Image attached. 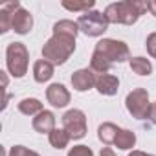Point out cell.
I'll return each mask as SVG.
<instances>
[{"label": "cell", "mask_w": 156, "mask_h": 156, "mask_svg": "<svg viewBox=\"0 0 156 156\" xmlns=\"http://www.w3.org/2000/svg\"><path fill=\"white\" fill-rule=\"evenodd\" d=\"M79 26L73 20H59L53 24V37L44 44L42 57L51 64H64L75 51V37Z\"/></svg>", "instance_id": "cell-1"}, {"label": "cell", "mask_w": 156, "mask_h": 156, "mask_svg": "<svg viewBox=\"0 0 156 156\" xmlns=\"http://www.w3.org/2000/svg\"><path fill=\"white\" fill-rule=\"evenodd\" d=\"M145 11H147V2H141V0H123V2L108 4L105 9V17L108 19V22L130 26Z\"/></svg>", "instance_id": "cell-2"}, {"label": "cell", "mask_w": 156, "mask_h": 156, "mask_svg": "<svg viewBox=\"0 0 156 156\" xmlns=\"http://www.w3.org/2000/svg\"><path fill=\"white\" fill-rule=\"evenodd\" d=\"M28 62H30L28 48L22 42H11L6 50V64L9 73L17 79L24 77L28 73Z\"/></svg>", "instance_id": "cell-3"}, {"label": "cell", "mask_w": 156, "mask_h": 156, "mask_svg": "<svg viewBox=\"0 0 156 156\" xmlns=\"http://www.w3.org/2000/svg\"><path fill=\"white\" fill-rule=\"evenodd\" d=\"M96 53H99L101 57H105L110 64L114 62H125L127 59H130V51L129 46L123 41H116V39H103L96 44Z\"/></svg>", "instance_id": "cell-4"}, {"label": "cell", "mask_w": 156, "mask_h": 156, "mask_svg": "<svg viewBox=\"0 0 156 156\" xmlns=\"http://www.w3.org/2000/svg\"><path fill=\"white\" fill-rule=\"evenodd\" d=\"M108 19L101 13V11H87L79 17L77 20V26H79V31H83L88 37H99L108 30Z\"/></svg>", "instance_id": "cell-5"}, {"label": "cell", "mask_w": 156, "mask_h": 156, "mask_svg": "<svg viewBox=\"0 0 156 156\" xmlns=\"http://www.w3.org/2000/svg\"><path fill=\"white\" fill-rule=\"evenodd\" d=\"M125 107L136 119H147L151 116V107H152L149 101V92L145 88H134L127 96Z\"/></svg>", "instance_id": "cell-6"}, {"label": "cell", "mask_w": 156, "mask_h": 156, "mask_svg": "<svg viewBox=\"0 0 156 156\" xmlns=\"http://www.w3.org/2000/svg\"><path fill=\"white\" fill-rule=\"evenodd\" d=\"M62 129L73 140H81L87 134V116L79 108H72L62 116Z\"/></svg>", "instance_id": "cell-7"}, {"label": "cell", "mask_w": 156, "mask_h": 156, "mask_svg": "<svg viewBox=\"0 0 156 156\" xmlns=\"http://www.w3.org/2000/svg\"><path fill=\"white\" fill-rule=\"evenodd\" d=\"M96 83H98V77L88 68H81V70L73 72V75H72V87L77 92H87V90L94 88Z\"/></svg>", "instance_id": "cell-8"}, {"label": "cell", "mask_w": 156, "mask_h": 156, "mask_svg": "<svg viewBox=\"0 0 156 156\" xmlns=\"http://www.w3.org/2000/svg\"><path fill=\"white\" fill-rule=\"evenodd\" d=\"M46 98H48V103H51V105L57 107V108H62V107H66V105L70 103V92H68L66 87L61 85V83L50 85L48 90H46Z\"/></svg>", "instance_id": "cell-9"}, {"label": "cell", "mask_w": 156, "mask_h": 156, "mask_svg": "<svg viewBox=\"0 0 156 156\" xmlns=\"http://www.w3.org/2000/svg\"><path fill=\"white\" fill-rule=\"evenodd\" d=\"M31 28H33V17H31V13L28 9H24V8H20L19 11H15L13 20H11V30L15 33H19V35H26V33L31 31Z\"/></svg>", "instance_id": "cell-10"}, {"label": "cell", "mask_w": 156, "mask_h": 156, "mask_svg": "<svg viewBox=\"0 0 156 156\" xmlns=\"http://www.w3.org/2000/svg\"><path fill=\"white\" fill-rule=\"evenodd\" d=\"M31 127H33V130H37V132H41V134H50V132L55 129V116H53V112H50V110L39 112V114L33 118Z\"/></svg>", "instance_id": "cell-11"}, {"label": "cell", "mask_w": 156, "mask_h": 156, "mask_svg": "<svg viewBox=\"0 0 156 156\" xmlns=\"http://www.w3.org/2000/svg\"><path fill=\"white\" fill-rule=\"evenodd\" d=\"M118 87H119V79H118L116 75H110V73L98 75L96 88H98L99 94H103V96H114V94H118Z\"/></svg>", "instance_id": "cell-12"}, {"label": "cell", "mask_w": 156, "mask_h": 156, "mask_svg": "<svg viewBox=\"0 0 156 156\" xmlns=\"http://www.w3.org/2000/svg\"><path fill=\"white\" fill-rule=\"evenodd\" d=\"M22 6L17 2H8V4H2L0 6V33H6L11 30V20H13V15L15 11H19Z\"/></svg>", "instance_id": "cell-13"}, {"label": "cell", "mask_w": 156, "mask_h": 156, "mask_svg": "<svg viewBox=\"0 0 156 156\" xmlns=\"http://www.w3.org/2000/svg\"><path fill=\"white\" fill-rule=\"evenodd\" d=\"M51 75H53V64L48 62L46 59H39L35 61L33 64V79L37 83H46L51 79Z\"/></svg>", "instance_id": "cell-14"}, {"label": "cell", "mask_w": 156, "mask_h": 156, "mask_svg": "<svg viewBox=\"0 0 156 156\" xmlns=\"http://www.w3.org/2000/svg\"><path fill=\"white\" fill-rule=\"evenodd\" d=\"M118 134H119V127L114 125V123H108V121L103 123V125H99V129H98V138H99L105 145H112V143L116 141Z\"/></svg>", "instance_id": "cell-15"}, {"label": "cell", "mask_w": 156, "mask_h": 156, "mask_svg": "<svg viewBox=\"0 0 156 156\" xmlns=\"http://www.w3.org/2000/svg\"><path fill=\"white\" fill-rule=\"evenodd\" d=\"M48 138H50V143H51V147L53 149H64L66 145H68V141L72 140L70 138V134L64 130V129H53L50 134H48Z\"/></svg>", "instance_id": "cell-16"}, {"label": "cell", "mask_w": 156, "mask_h": 156, "mask_svg": "<svg viewBox=\"0 0 156 156\" xmlns=\"http://www.w3.org/2000/svg\"><path fill=\"white\" fill-rule=\"evenodd\" d=\"M136 143V134L132 130H127V129H119V134L114 141V145L121 151H127V149H132Z\"/></svg>", "instance_id": "cell-17"}, {"label": "cell", "mask_w": 156, "mask_h": 156, "mask_svg": "<svg viewBox=\"0 0 156 156\" xmlns=\"http://www.w3.org/2000/svg\"><path fill=\"white\" fill-rule=\"evenodd\" d=\"M19 110L26 116H37L39 112H42V103L35 98H26L19 103Z\"/></svg>", "instance_id": "cell-18"}, {"label": "cell", "mask_w": 156, "mask_h": 156, "mask_svg": "<svg viewBox=\"0 0 156 156\" xmlns=\"http://www.w3.org/2000/svg\"><path fill=\"white\" fill-rule=\"evenodd\" d=\"M130 70L138 75H151L152 73V64L145 57H132L130 59Z\"/></svg>", "instance_id": "cell-19"}, {"label": "cell", "mask_w": 156, "mask_h": 156, "mask_svg": "<svg viewBox=\"0 0 156 156\" xmlns=\"http://www.w3.org/2000/svg\"><path fill=\"white\" fill-rule=\"evenodd\" d=\"M110 68H112V64H110L105 57H101V55L96 53V51L92 53V59H90V70H92V72H98V73L101 75V73H107Z\"/></svg>", "instance_id": "cell-20"}, {"label": "cell", "mask_w": 156, "mask_h": 156, "mask_svg": "<svg viewBox=\"0 0 156 156\" xmlns=\"http://www.w3.org/2000/svg\"><path fill=\"white\" fill-rule=\"evenodd\" d=\"M94 0H88V2H62V8L68 11H92L94 8Z\"/></svg>", "instance_id": "cell-21"}, {"label": "cell", "mask_w": 156, "mask_h": 156, "mask_svg": "<svg viewBox=\"0 0 156 156\" xmlns=\"http://www.w3.org/2000/svg\"><path fill=\"white\" fill-rule=\"evenodd\" d=\"M68 156H94V152H92V149L87 147V145H75V147L70 149Z\"/></svg>", "instance_id": "cell-22"}, {"label": "cell", "mask_w": 156, "mask_h": 156, "mask_svg": "<svg viewBox=\"0 0 156 156\" xmlns=\"http://www.w3.org/2000/svg\"><path fill=\"white\" fill-rule=\"evenodd\" d=\"M9 156H39L35 151H30V149H26L24 145H15V147H11V151H9Z\"/></svg>", "instance_id": "cell-23"}, {"label": "cell", "mask_w": 156, "mask_h": 156, "mask_svg": "<svg viewBox=\"0 0 156 156\" xmlns=\"http://www.w3.org/2000/svg\"><path fill=\"white\" fill-rule=\"evenodd\" d=\"M147 51L156 59V33H151L149 37H147Z\"/></svg>", "instance_id": "cell-24"}, {"label": "cell", "mask_w": 156, "mask_h": 156, "mask_svg": "<svg viewBox=\"0 0 156 156\" xmlns=\"http://www.w3.org/2000/svg\"><path fill=\"white\" fill-rule=\"evenodd\" d=\"M147 9L156 17V0H149V2H147Z\"/></svg>", "instance_id": "cell-25"}, {"label": "cell", "mask_w": 156, "mask_h": 156, "mask_svg": "<svg viewBox=\"0 0 156 156\" xmlns=\"http://www.w3.org/2000/svg\"><path fill=\"white\" fill-rule=\"evenodd\" d=\"M99 156H116V152L110 147H105V149H101V154Z\"/></svg>", "instance_id": "cell-26"}, {"label": "cell", "mask_w": 156, "mask_h": 156, "mask_svg": "<svg viewBox=\"0 0 156 156\" xmlns=\"http://www.w3.org/2000/svg\"><path fill=\"white\" fill-rule=\"evenodd\" d=\"M149 119L156 125V103H152V107H151V116H149Z\"/></svg>", "instance_id": "cell-27"}, {"label": "cell", "mask_w": 156, "mask_h": 156, "mask_svg": "<svg viewBox=\"0 0 156 156\" xmlns=\"http://www.w3.org/2000/svg\"><path fill=\"white\" fill-rule=\"evenodd\" d=\"M129 156H154V154H147V152H143V151H132Z\"/></svg>", "instance_id": "cell-28"}]
</instances>
